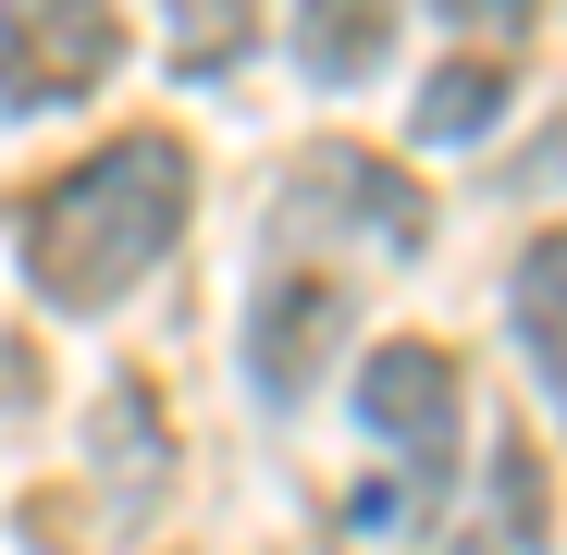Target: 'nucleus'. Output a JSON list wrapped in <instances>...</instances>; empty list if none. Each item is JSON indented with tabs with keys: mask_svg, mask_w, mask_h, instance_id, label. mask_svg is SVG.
<instances>
[{
	"mask_svg": "<svg viewBox=\"0 0 567 555\" xmlns=\"http://www.w3.org/2000/svg\"><path fill=\"white\" fill-rule=\"evenodd\" d=\"M185 198H198V161H185L173 136H112L100 161H74L50 198H25L13 247H25V285L74 321L124 309L148 271L173 259L185 235Z\"/></svg>",
	"mask_w": 567,
	"mask_h": 555,
	"instance_id": "f257e3e1",
	"label": "nucleus"
},
{
	"mask_svg": "<svg viewBox=\"0 0 567 555\" xmlns=\"http://www.w3.org/2000/svg\"><path fill=\"white\" fill-rule=\"evenodd\" d=\"M124 62L112 0H0V112H62Z\"/></svg>",
	"mask_w": 567,
	"mask_h": 555,
	"instance_id": "f03ea898",
	"label": "nucleus"
},
{
	"mask_svg": "<svg viewBox=\"0 0 567 555\" xmlns=\"http://www.w3.org/2000/svg\"><path fill=\"white\" fill-rule=\"evenodd\" d=\"M358 420L383 432V456L408 470V494L444 482V470H456V420H468L456 358H432V346H370V358H358Z\"/></svg>",
	"mask_w": 567,
	"mask_h": 555,
	"instance_id": "7ed1b4c3",
	"label": "nucleus"
},
{
	"mask_svg": "<svg viewBox=\"0 0 567 555\" xmlns=\"http://www.w3.org/2000/svg\"><path fill=\"white\" fill-rule=\"evenodd\" d=\"M333 333H346V285H321V271H271V285H259V321H247L259 395H271V408H297Z\"/></svg>",
	"mask_w": 567,
	"mask_h": 555,
	"instance_id": "20e7f679",
	"label": "nucleus"
},
{
	"mask_svg": "<svg viewBox=\"0 0 567 555\" xmlns=\"http://www.w3.org/2000/svg\"><path fill=\"white\" fill-rule=\"evenodd\" d=\"M284 38H297V62H309L321 86H358L370 62L395 50V0H297Z\"/></svg>",
	"mask_w": 567,
	"mask_h": 555,
	"instance_id": "39448f33",
	"label": "nucleus"
},
{
	"mask_svg": "<svg viewBox=\"0 0 567 555\" xmlns=\"http://www.w3.org/2000/svg\"><path fill=\"white\" fill-rule=\"evenodd\" d=\"M456 555H543V456H530V444H494L482 518L456 531Z\"/></svg>",
	"mask_w": 567,
	"mask_h": 555,
	"instance_id": "423d86ee",
	"label": "nucleus"
},
{
	"mask_svg": "<svg viewBox=\"0 0 567 555\" xmlns=\"http://www.w3.org/2000/svg\"><path fill=\"white\" fill-rule=\"evenodd\" d=\"M506 321H518V346H530V370H543V395H567V235H543V247L506 271Z\"/></svg>",
	"mask_w": 567,
	"mask_h": 555,
	"instance_id": "0eeeda50",
	"label": "nucleus"
},
{
	"mask_svg": "<svg viewBox=\"0 0 567 555\" xmlns=\"http://www.w3.org/2000/svg\"><path fill=\"white\" fill-rule=\"evenodd\" d=\"M506 86H518L506 62H456V74L432 86V100H420V136H432V148H456V136H494V124H506Z\"/></svg>",
	"mask_w": 567,
	"mask_h": 555,
	"instance_id": "6e6552de",
	"label": "nucleus"
},
{
	"mask_svg": "<svg viewBox=\"0 0 567 555\" xmlns=\"http://www.w3.org/2000/svg\"><path fill=\"white\" fill-rule=\"evenodd\" d=\"M444 13H456V25L482 13V38H506V25H530V0H444Z\"/></svg>",
	"mask_w": 567,
	"mask_h": 555,
	"instance_id": "1a4fd4ad",
	"label": "nucleus"
}]
</instances>
